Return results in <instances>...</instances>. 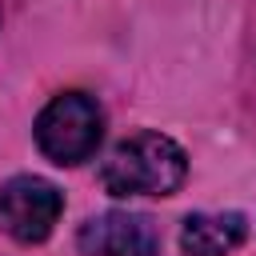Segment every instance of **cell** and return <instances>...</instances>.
I'll return each instance as SVG.
<instances>
[{
	"label": "cell",
	"instance_id": "1",
	"mask_svg": "<svg viewBox=\"0 0 256 256\" xmlns=\"http://www.w3.org/2000/svg\"><path fill=\"white\" fill-rule=\"evenodd\" d=\"M188 176L184 148L164 132L124 136L100 164V184L108 196H172Z\"/></svg>",
	"mask_w": 256,
	"mask_h": 256
},
{
	"label": "cell",
	"instance_id": "2",
	"mask_svg": "<svg viewBox=\"0 0 256 256\" xmlns=\"http://www.w3.org/2000/svg\"><path fill=\"white\" fill-rule=\"evenodd\" d=\"M36 148L60 164V168H72V164H84L96 148H100V136H104V116H100V104L88 96V92H60L44 104V112L36 116Z\"/></svg>",
	"mask_w": 256,
	"mask_h": 256
},
{
	"label": "cell",
	"instance_id": "3",
	"mask_svg": "<svg viewBox=\"0 0 256 256\" xmlns=\"http://www.w3.org/2000/svg\"><path fill=\"white\" fill-rule=\"evenodd\" d=\"M60 212H64L60 188L40 176H12L0 188V232L20 244L48 240Z\"/></svg>",
	"mask_w": 256,
	"mask_h": 256
},
{
	"label": "cell",
	"instance_id": "4",
	"mask_svg": "<svg viewBox=\"0 0 256 256\" xmlns=\"http://www.w3.org/2000/svg\"><path fill=\"white\" fill-rule=\"evenodd\" d=\"M76 244L84 256H160V236L140 212H100L80 224Z\"/></svg>",
	"mask_w": 256,
	"mask_h": 256
},
{
	"label": "cell",
	"instance_id": "5",
	"mask_svg": "<svg viewBox=\"0 0 256 256\" xmlns=\"http://www.w3.org/2000/svg\"><path fill=\"white\" fill-rule=\"evenodd\" d=\"M248 236V220L240 212H196L180 228V248L188 256H224Z\"/></svg>",
	"mask_w": 256,
	"mask_h": 256
}]
</instances>
